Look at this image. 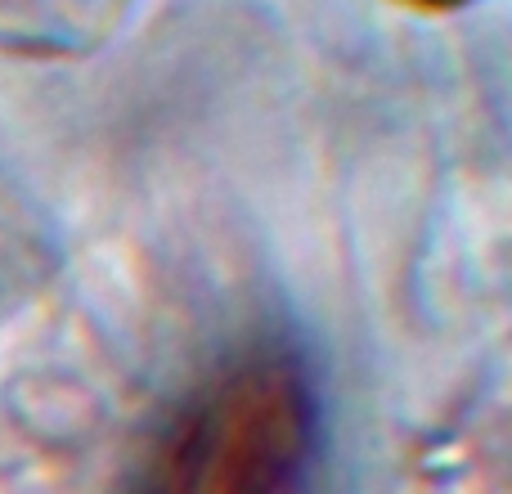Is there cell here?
<instances>
[{"label": "cell", "instance_id": "cell-1", "mask_svg": "<svg viewBox=\"0 0 512 494\" xmlns=\"http://www.w3.org/2000/svg\"><path fill=\"white\" fill-rule=\"evenodd\" d=\"M319 405L297 355L256 351L203 378L167 423L140 494H310Z\"/></svg>", "mask_w": 512, "mask_h": 494}]
</instances>
